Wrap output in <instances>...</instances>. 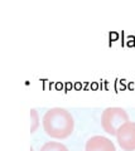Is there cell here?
Masks as SVG:
<instances>
[{
  "instance_id": "cell-4",
  "label": "cell",
  "mask_w": 135,
  "mask_h": 151,
  "mask_svg": "<svg viewBox=\"0 0 135 151\" xmlns=\"http://www.w3.org/2000/svg\"><path fill=\"white\" fill-rule=\"evenodd\" d=\"M86 151H116L114 142L105 136H92L86 142Z\"/></svg>"
},
{
  "instance_id": "cell-3",
  "label": "cell",
  "mask_w": 135,
  "mask_h": 151,
  "mask_svg": "<svg viewBox=\"0 0 135 151\" xmlns=\"http://www.w3.org/2000/svg\"><path fill=\"white\" fill-rule=\"evenodd\" d=\"M118 144L124 151L135 150V122L128 121L119 127L116 132Z\"/></svg>"
},
{
  "instance_id": "cell-6",
  "label": "cell",
  "mask_w": 135,
  "mask_h": 151,
  "mask_svg": "<svg viewBox=\"0 0 135 151\" xmlns=\"http://www.w3.org/2000/svg\"><path fill=\"white\" fill-rule=\"evenodd\" d=\"M30 121H32V125H30V132L33 134V132L38 129L39 126V116H38V112L37 110H30Z\"/></svg>"
},
{
  "instance_id": "cell-5",
  "label": "cell",
  "mask_w": 135,
  "mask_h": 151,
  "mask_svg": "<svg viewBox=\"0 0 135 151\" xmlns=\"http://www.w3.org/2000/svg\"><path fill=\"white\" fill-rule=\"evenodd\" d=\"M40 151H68V149L61 142L49 141V142H45L43 146H42Z\"/></svg>"
},
{
  "instance_id": "cell-1",
  "label": "cell",
  "mask_w": 135,
  "mask_h": 151,
  "mask_svg": "<svg viewBox=\"0 0 135 151\" xmlns=\"http://www.w3.org/2000/svg\"><path fill=\"white\" fill-rule=\"evenodd\" d=\"M43 129L45 134L53 139H67L74 129L73 117L66 108H51L43 116Z\"/></svg>"
},
{
  "instance_id": "cell-2",
  "label": "cell",
  "mask_w": 135,
  "mask_h": 151,
  "mask_svg": "<svg viewBox=\"0 0 135 151\" xmlns=\"http://www.w3.org/2000/svg\"><path fill=\"white\" fill-rule=\"evenodd\" d=\"M129 121V115L124 108L120 107H108L102 111L101 126L105 132L111 136H116L119 127Z\"/></svg>"
}]
</instances>
